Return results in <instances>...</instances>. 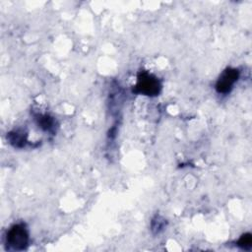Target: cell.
Wrapping results in <instances>:
<instances>
[{"label":"cell","mask_w":252,"mask_h":252,"mask_svg":"<svg viewBox=\"0 0 252 252\" xmlns=\"http://www.w3.org/2000/svg\"><path fill=\"white\" fill-rule=\"evenodd\" d=\"M30 241L29 231L24 223L12 225L6 234V244L9 249L22 251L27 249Z\"/></svg>","instance_id":"cell-1"},{"label":"cell","mask_w":252,"mask_h":252,"mask_svg":"<svg viewBox=\"0 0 252 252\" xmlns=\"http://www.w3.org/2000/svg\"><path fill=\"white\" fill-rule=\"evenodd\" d=\"M160 90L161 84L159 80L155 75L144 71L139 73L133 92L148 96H156L160 93Z\"/></svg>","instance_id":"cell-2"},{"label":"cell","mask_w":252,"mask_h":252,"mask_svg":"<svg viewBox=\"0 0 252 252\" xmlns=\"http://www.w3.org/2000/svg\"><path fill=\"white\" fill-rule=\"evenodd\" d=\"M239 70L236 68L228 67L226 68L219 77L217 83H216V91L219 94H228L231 92L234 84L239 79Z\"/></svg>","instance_id":"cell-3"},{"label":"cell","mask_w":252,"mask_h":252,"mask_svg":"<svg viewBox=\"0 0 252 252\" xmlns=\"http://www.w3.org/2000/svg\"><path fill=\"white\" fill-rule=\"evenodd\" d=\"M9 143L15 148H23L27 143V134L22 131H13L7 135Z\"/></svg>","instance_id":"cell-4"},{"label":"cell","mask_w":252,"mask_h":252,"mask_svg":"<svg viewBox=\"0 0 252 252\" xmlns=\"http://www.w3.org/2000/svg\"><path fill=\"white\" fill-rule=\"evenodd\" d=\"M37 126L43 131H51L54 128V119L48 114L35 115Z\"/></svg>","instance_id":"cell-5"},{"label":"cell","mask_w":252,"mask_h":252,"mask_svg":"<svg viewBox=\"0 0 252 252\" xmlns=\"http://www.w3.org/2000/svg\"><path fill=\"white\" fill-rule=\"evenodd\" d=\"M236 245L242 249L249 250L252 245V235L251 233H244L237 241Z\"/></svg>","instance_id":"cell-6"}]
</instances>
